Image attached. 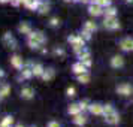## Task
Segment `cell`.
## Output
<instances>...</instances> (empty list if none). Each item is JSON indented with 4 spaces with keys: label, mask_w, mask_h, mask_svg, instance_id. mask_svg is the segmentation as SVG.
<instances>
[{
    "label": "cell",
    "mask_w": 133,
    "mask_h": 127,
    "mask_svg": "<svg viewBox=\"0 0 133 127\" xmlns=\"http://www.w3.org/2000/svg\"><path fill=\"white\" fill-rule=\"evenodd\" d=\"M2 43H3V46H6L9 49H17L18 46V42H17V39L14 37V35L11 31H5L3 33V36H2Z\"/></svg>",
    "instance_id": "obj_1"
},
{
    "label": "cell",
    "mask_w": 133,
    "mask_h": 127,
    "mask_svg": "<svg viewBox=\"0 0 133 127\" xmlns=\"http://www.w3.org/2000/svg\"><path fill=\"white\" fill-rule=\"evenodd\" d=\"M31 66H33V63H31V61H27V63H24L23 69L19 70L18 81H27V79H30L31 76H35V75H33V69H31Z\"/></svg>",
    "instance_id": "obj_2"
},
{
    "label": "cell",
    "mask_w": 133,
    "mask_h": 127,
    "mask_svg": "<svg viewBox=\"0 0 133 127\" xmlns=\"http://www.w3.org/2000/svg\"><path fill=\"white\" fill-rule=\"evenodd\" d=\"M103 114H105V118H106L109 124H117L118 123V114L114 111V108L111 105H106L103 108Z\"/></svg>",
    "instance_id": "obj_3"
},
{
    "label": "cell",
    "mask_w": 133,
    "mask_h": 127,
    "mask_svg": "<svg viewBox=\"0 0 133 127\" xmlns=\"http://www.w3.org/2000/svg\"><path fill=\"white\" fill-rule=\"evenodd\" d=\"M9 63H11V66L15 69V70H21L23 69V66H24V60H23V57L18 54H14L11 55V60H9Z\"/></svg>",
    "instance_id": "obj_4"
},
{
    "label": "cell",
    "mask_w": 133,
    "mask_h": 127,
    "mask_svg": "<svg viewBox=\"0 0 133 127\" xmlns=\"http://www.w3.org/2000/svg\"><path fill=\"white\" fill-rule=\"evenodd\" d=\"M27 39H33L37 43H41V45H43V43L46 42V36L43 35L42 31H31L30 35H27Z\"/></svg>",
    "instance_id": "obj_5"
},
{
    "label": "cell",
    "mask_w": 133,
    "mask_h": 127,
    "mask_svg": "<svg viewBox=\"0 0 133 127\" xmlns=\"http://www.w3.org/2000/svg\"><path fill=\"white\" fill-rule=\"evenodd\" d=\"M19 96H21V99H24V100H31L35 97V90L31 87H23L21 91H19Z\"/></svg>",
    "instance_id": "obj_6"
},
{
    "label": "cell",
    "mask_w": 133,
    "mask_h": 127,
    "mask_svg": "<svg viewBox=\"0 0 133 127\" xmlns=\"http://www.w3.org/2000/svg\"><path fill=\"white\" fill-rule=\"evenodd\" d=\"M17 30H18V33H21V35H30L31 31V25H30V23H27V21H21L18 24V27H17Z\"/></svg>",
    "instance_id": "obj_7"
},
{
    "label": "cell",
    "mask_w": 133,
    "mask_h": 127,
    "mask_svg": "<svg viewBox=\"0 0 133 127\" xmlns=\"http://www.w3.org/2000/svg\"><path fill=\"white\" fill-rule=\"evenodd\" d=\"M9 94H11V85L8 82H2L0 84V100H5Z\"/></svg>",
    "instance_id": "obj_8"
},
{
    "label": "cell",
    "mask_w": 133,
    "mask_h": 127,
    "mask_svg": "<svg viewBox=\"0 0 133 127\" xmlns=\"http://www.w3.org/2000/svg\"><path fill=\"white\" fill-rule=\"evenodd\" d=\"M117 91H118L120 94H123V96H129V94H132L133 88H132L130 84H121V85L117 87Z\"/></svg>",
    "instance_id": "obj_9"
},
{
    "label": "cell",
    "mask_w": 133,
    "mask_h": 127,
    "mask_svg": "<svg viewBox=\"0 0 133 127\" xmlns=\"http://www.w3.org/2000/svg\"><path fill=\"white\" fill-rule=\"evenodd\" d=\"M14 123H15V120H14L12 115H3V117H2V120H0V126H3V127H14Z\"/></svg>",
    "instance_id": "obj_10"
},
{
    "label": "cell",
    "mask_w": 133,
    "mask_h": 127,
    "mask_svg": "<svg viewBox=\"0 0 133 127\" xmlns=\"http://www.w3.org/2000/svg\"><path fill=\"white\" fill-rule=\"evenodd\" d=\"M31 69H33V75H35V76H37V78H42L43 72H45V67H43L41 63H33Z\"/></svg>",
    "instance_id": "obj_11"
},
{
    "label": "cell",
    "mask_w": 133,
    "mask_h": 127,
    "mask_svg": "<svg viewBox=\"0 0 133 127\" xmlns=\"http://www.w3.org/2000/svg\"><path fill=\"white\" fill-rule=\"evenodd\" d=\"M105 27L106 29H118L120 24L117 23V19L114 17H106V19H105Z\"/></svg>",
    "instance_id": "obj_12"
},
{
    "label": "cell",
    "mask_w": 133,
    "mask_h": 127,
    "mask_svg": "<svg viewBox=\"0 0 133 127\" xmlns=\"http://www.w3.org/2000/svg\"><path fill=\"white\" fill-rule=\"evenodd\" d=\"M54 76H55V70L52 67H48V69H45V72H43V75H42V79L45 82H48V81H51Z\"/></svg>",
    "instance_id": "obj_13"
},
{
    "label": "cell",
    "mask_w": 133,
    "mask_h": 127,
    "mask_svg": "<svg viewBox=\"0 0 133 127\" xmlns=\"http://www.w3.org/2000/svg\"><path fill=\"white\" fill-rule=\"evenodd\" d=\"M49 9H51L49 3L43 2V0H41V5H39V8H37V12L41 14V15H45V14H48V12H49Z\"/></svg>",
    "instance_id": "obj_14"
},
{
    "label": "cell",
    "mask_w": 133,
    "mask_h": 127,
    "mask_svg": "<svg viewBox=\"0 0 133 127\" xmlns=\"http://www.w3.org/2000/svg\"><path fill=\"white\" fill-rule=\"evenodd\" d=\"M72 70H73V73L81 75V73H85V66L82 64V61H79V63H75L72 66Z\"/></svg>",
    "instance_id": "obj_15"
},
{
    "label": "cell",
    "mask_w": 133,
    "mask_h": 127,
    "mask_svg": "<svg viewBox=\"0 0 133 127\" xmlns=\"http://www.w3.org/2000/svg\"><path fill=\"white\" fill-rule=\"evenodd\" d=\"M120 46L124 51H129V49H133V41L132 39H124V41H121Z\"/></svg>",
    "instance_id": "obj_16"
},
{
    "label": "cell",
    "mask_w": 133,
    "mask_h": 127,
    "mask_svg": "<svg viewBox=\"0 0 133 127\" xmlns=\"http://www.w3.org/2000/svg\"><path fill=\"white\" fill-rule=\"evenodd\" d=\"M100 14H102V8H100V5H91L90 6V15H100Z\"/></svg>",
    "instance_id": "obj_17"
},
{
    "label": "cell",
    "mask_w": 133,
    "mask_h": 127,
    "mask_svg": "<svg viewBox=\"0 0 133 127\" xmlns=\"http://www.w3.org/2000/svg\"><path fill=\"white\" fill-rule=\"evenodd\" d=\"M67 112L70 115H78L79 112H81V108H79V105H75V103H73V105H70V106L67 108Z\"/></svg>",
    "instance_id": "obj_18"
},
{
    "label": "cell",
    "mask_w": 133,
    "mask_h": 127,
    "mask_svg": "<svg viewBox=\"0 0 133 127\" xmlns=\"http://www.w3.org/2000/svg\"><path fill=\"white\" fill-rule=\"evenodd\" d=\"M90 112L91 114H96V115H100V114H103V106H100V105H91Z\"/></svg>",
    "instance_id": "obj_19"
},
{
    "label": "cell",
    "mask_w": 133,
    "mask_h": 127,
    "mask_svg": "<svg viewBox=\"0 0 133 127\" xmlns=\"http://www.w3.org/2000/svg\"><path fill=\"white\" fill-rule=\"evenodd\" d=\"M73 123L76 124V126H84L85 123H87V120H85L84 115H75V118H73Z\"/></svg>",
    "instance_id": "obj_20"
},
{
    "label": "cell",
    "mask_w": 133,
    "mask_h": 127,
    "mask_svg": "<svg viewBox=\"0 0 133 127\" xmlns=\"http://www.w3.org/2000/svg\"><path fill=\"white\" fill-rule=\"evenodd\" d=\"M27 45H29V48L30 49H41L42 48V45L37 43L36 41H33V39H27Z\"/></svg>",
    "instance_id": "obj_21"
},
{
    "label": "cell",
    "mask_w": 133,
    "mask_h": 127,
    "mask_svg": "<svg viewBox=\"0 0 133 127\" xmlns=\"http://www.w3.org/2000/svg\"><path fill=\"white\" fill-rule=\"evenodd\" d=\"M39 5H41V0H31L25 8H27V9H30V11H37Z\"/></svg>",
    "instance_id": "obj_22"
},
{
    "label": "cell",
    "mask_w": 133,
    "mask_h": 127,
    "mask_svg": "<svg viewBox=\"0 0 133 127\" xmlns=\"http://www.w3.org/2000/svg\"><path fill=\"white\" fill-rule=\"evenodd\" d=\"M123 63H124V61H123V57H120V55H117V57L112 58V66L114 67H121Z\"/></svg>",
    "instance_id": "obj_23"
},
{
    "label": "cell",
    "mask_w": 133,
    "mask_h": 127,
    "mask_svg": "<svg viewBox=\"0 0 133 127\" xmlns=\"http://www.w3.org/2000/svg\"><path fill=\"white\" fill-rule=\"evenodd\" d=\"M84 30H87V31H94L96 30V24H94V23H91V21H87V23H85L84 24Z\"/></svg>",
    "instance_id": "obj_24"
},
{
    "label": "cell",
    "mask_w": 133,
    "mask_h": 127,
    "mask_svg": "<svg viewBox=\"0 0 133 127\" xmlns=\"http://www.w3.org/2000/svg\"><path fill=\"white\" fill-rule=\"evenodd\" d=\"M78 81L82 82V84H87V82L90 81V76H88L87 73H81V75H78Z\"/></svg>",
    "instance_id": "obj_25"
},
{
    "label": "cell",
    "mask_w": 133,
    "mask_h": 127,
    "mask_svg": "<svg viewBox=\"0 0 133 127\" xmlns=\"http://www.w3.org/2000/svg\"><path fill=\"white\" fill-rule=\"evenodd\" d=\"M58 25H60V19L57 18V17L49 19V27H58Z\"/></svg>",
    "instance_id": "obj_26"
},
{
    "label": "cell",
    "mask_w": 133,
    "mask_h": 127,
    "mask_svg": "<svg viewBox=\"0 0 133 127\" xmlns=\"http://www.w3.org/2000/svg\"><path fill=\"white\" fill-rule=\"evenodd\" d=\"M75 93H76V91H75V88H73V87H69V88L66 90V94L69 97H73V96H75Z\"/></svg>",
    "instance_id": "obj_27"
},
{
    "label": "cell",
    "mask_w": 133,
    "mask_h": 127,
    "mask_svg": "<svg viewBox=\"0 0 133 127\" xmlns=\"http://www.w3.org/2000/svg\"><path fill=\"white\" fill-rule=\"evenodd\" d=\"M115 15V9L114 8H108L106 9V17H114Z\"/></svg>",
    "instance_id": "obj_28"
},
{
    "label": "cell",
    "mask_w": 133,
    "mask_h": 127,
    "mask_svg": "<svg viewBox=\"0 0 133 127\" xmlns=\"http://www.w3.org/2000/svg\"><path fill=\"white\" fill-rule=\"evenodd\" d=\"M54 54L55 55H61V57H63V55H64V49H63V48H55L54 49Z\"/></svg>",
    "instance_id": "obj_29"
},
{
    "label": "cell",
    "mask_w": 133,
    "mask_h": 127,
    "mask_svg": "<svg viewBox=\"0 0 133 127\" xmlns=\"http://www.w3.org/2000/svg\"><path fill=\"white\" fill-rule=\"evenodd\" d=\"M97 5H100V6H108L109 5V0H96Z\"/></svg>",
    "instance_id": "obj_30"
},
{
    "label": "cell",
    "mask_w": 133,
    "mask_h": 127,
    "mask_svg": "<svg viewBox=\"0 0 133 127\" xmlns=\"http://www.w3.org/2000/svg\"><path fill=\"white\" fill-rule=\"evenodd\" d=\"M79 108H81V111H84V109L90 108V106H88V103H87V102L84 100V102H81V103H79Z\"/></svg>",
    "instance_id": "obj_31"
},
{
    "label": "cell",
    "mask_w": 133,
    "mask_h": 127,
    "mask_svg": "<svg viewBox=\"0 0 133 127\" xmlns=\"http://www.w3.org/2000/svg\"><path fill=\"white\" fill-rule=\"evenodd\" d=\"M48 127H61V126L58 124V121H49V123H48Z\"/></svg>",
    "instance_id": "obj_32"
},
{
    "label": "cell",
    "mask_w": 133,
    "mask_h": 127,
    "mask_svg": "<svg viewBox=\"0 0 133 127\" xmlns=\"http://www.w3.org/2000/svg\"><path fill=\"white\" fill-rule=\"evenodd\" d=\"M76 39H78V36H75V35H72V36L67 37V41H69L70 43H75V42H76Z\"/></svg>",
    "instance_id": "obj_33"
},
{
    "label": "cell",
    "mask_w": 133,
    "mask_h": 127,
    "mask_svg": "<svg viewBox=\"0 0 133 127\" xmlns=\"http://www.w3.org/2000/svg\"><path fill=\"white\" fill-rule=\"evenodd\" d=\"M3 76H5V70L0 67V78H3Z\"/></svg>",
    "instance_id": "obj_34"
},
{
    "label": "cell",
    "mask_w": 133,
    "mask_h": 127,
    "mask_svg": "<svg viewBox=\"0 0 133 127\" xmlns=\"http://www.w3.org/2000/svg\"><path fill=\"white\" fill-rule=\"evenodd\" d=\"M0 3H3V5L5 3H11V0H0Z\"/></svg>",
    "instance_id": "obj_35"
},
{
    "label": "cell",
    "mask_w": 133,
    "mask_h": 127,
    "mask_svg": "<svg viewBox=\"0 0 133 127\" xmlns=\"http://www.w3.org/2000/svg\"><path fill=\"white\" fill-rule=\"evenodd\" d=\"M14 127H24V126H23V124H15Z\"/></svg>",
    "instance_id": "obj_36"
},
{
    "label": "cell",
    "mask_w": 133,
    "mask_h": 127,
    "mask_svg": "<svg viewBox=\"0 0 133 127\" xmlns=\"http://www.w3.org/2000/svg\"><path fill=\"white\" fill-rule=\"evenodd\" d=\"M127 2H133V0H127Z\"/></svg>",
    "instance_id": "obj_37"
},
{
    "label": "cell",
    "mask_w": 133,
    "mask_h": 127,
    "mask_svg": "<svg viewBox=\"0 0 133 127\" xmlns=\"http://www.w3.org/2000/svg\"><path fill=\"white\" fill-rule=\"evenodd\" d=\"M30 127H36V126H30Z\"/></svg>",
    "instance_id": "obj_38"
},
{
    "label": "cell",
    "mask_w": 133,
    "mask_h": 127,
    "mask_svg": "<svg viewBox=\"0 0 133 127\" xmlns=\"http://www.w3.org/2000/svg\"><path fill=\"white\" fill-rule=\"evenodd\" d=\"M0 127H3V126H0Z\"/></svg>",
    "instance_id": "obj_39"
}]
</instances>
